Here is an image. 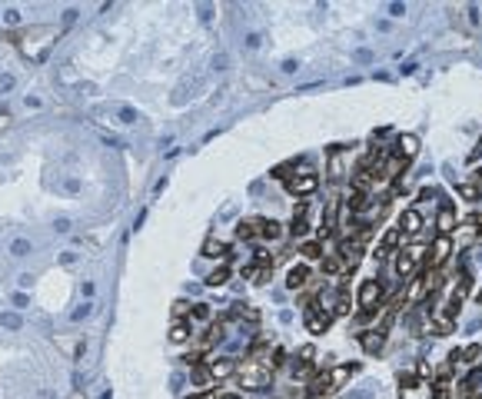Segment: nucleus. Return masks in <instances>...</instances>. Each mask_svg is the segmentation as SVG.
Wrapping results in <instances>:
<instances>
[{"mask_svg":"<svg viewBox=\"0 0 482 399\" xmlns=\"http://www.w3.org/2000/svg\"><path fill=\"white\" fill-rule=\"evenodd\" d=\"M240 373V383L246 389H266L273 383V359H263V356H250L236 366Z\"/></svg>","mask_w":482,"mask_h":399,"instance_id":"obj_1","label":"nucleus"},{"mask_svg":"<svg viewBox=\"0 0 482 399\" xmlns=\"http://www.w3.org/2000/svg\"><path fill=\"white\" fill-rule=\"evenodd\" d=\"M456 330V313L442 303V306H432L426 316V323H422V332H432V336H449V332Z\"/></svg>","mask_w":482,"mask_h":399,"instance_id":"obj_2","label":"nucleus"},{"mask_svg":"<svg viewBox=\"0 0 482 399\" xmlns=\"http://www.w3.org/2000/svg\"><path fill=\"white\" fill-rule=\"evenodd\" d=\"M316 187H319V177L309 170V166H299L293 177L286 180V190H289L293 197H309V193H316Z\"/></svg>","mask_w":482,"mask_h":399,"instance_id":"obj_3","label":"nucleus"},{"mask_svg":"<svg viewBox=\"0 0 482 399\" xmlns=\"http://www.w3.org/2000/svg\"><path fill=\"white\" fill-rule=\"evenodd\" d=\"M422 253H426L422 246H403V250L396 253V273H399V279H409L413 273H416Z\"/></svg>","mask_w":482,"mask_h":399,"instance_id":"obj_4","label":"nucleus"},{"mask_svg":"<svg viewBox=\"0 0 482 399\" xmlns=\"http://www.w3.org/2000/svg\"><path fill=\"white\" fill-rule=\"evenodd\" d=\"M456 243H452V236H436L432 246H429V269H442V263L452 256Z\"/></svg>","mask_w":482,"mask_h":399,"instance_id":"obj_5","label":"nucleus"},{"mask_svg":"<svg viewBox=\"0 0 482 399\" xmlns=\"http://www.w3.org/2000/svg\"><path fill=\"white\" fill-rule=\"evenodd\" d=\"M333 323V310H323L316 303H306V330L309 332H326Z\"/></svg>","mask_w":482,"mask_h":399,"instance_id":"obj_6","label":"nucleus"},{"mask_svg":"<svg viewBox=\"0 0 482 399\" xmlns=\"http://www.w3.org/2000/svg\"><path fill=\"white\" fill-rule=\"evenodd\" d=\"M469 289H472V276H469V273H462V276L456 279V286L449 289V299H446V306H449L456 316H459L462 303H466V296H469Z\"/></svg>","mask_w":482,"mask_h":399,"instance_id":"obj_7","label":"nucleus"},{"mask_svg":"<svg viewBox=\"0 0 482 399\" xmlns=\"http://www.w3.org/2000/svg\"><path fill=\"white\" fill-rule=\"evenodd\" d=\"M336 253L343 256V263H346V273L349 269H356V266L362 263V253H366V246L359 243V240H340V250Z\"/></svg>","mask_w":482,"mask_h":399,"instance_id":"obj_8","label":"nucleus"},{"mask_svg":"<svg viewBox=\"0 0 482 399\" xmlns=\"http://www.w3.org/2000/svg\"><path fill=\"white\" fill-rule=\"evenodd\" d=\"M379 299H383V283L379 279H362V286H359V303H362V310H376L379 306Z\"/></svg>","mask_w":482,"mask_h":399,"instance_id":"obj_9","label":"nucleus"},{"mask_svg":"<svg viewBox=\"0 0 482 399\" xmlns=\"http://www.w3.org/2000/svg\"><path fill=\"white\" fill-rule=\"evenodd\" d=\"M399 243H403V233H399V226H393V230H386L383 233V240H379V246H376V260H386L389 253H399Z\"/></svg>","mask_w":482,"mask_h":399,"instance_id":"obj_10","label":"nucleus"},{"mask_svg":"<svg viewBox=\"0 0 482 399\" xmlns=\"http://www.w3.org/2000/svg\"><path fill=\"white\" fill-rule=\"evenodd\" d=\"M419 153V140L413 136V133H399L396 136V156L403 160V163H413Z\"/></svg>","mask_w":482,"mask_h":399,"instance_id":"obj_11","label":"nucleus"},{"mask_svg":"<svg viewBox=\"0 0 482 399\" xmlns=\"http://www.w3.org/2000/svg\"><path fill=\"white\" fill-rule=\"evenodd\" d=\"M356 369H359L356 363H349V366L343 363V366H333V369H326V376H329V386H333V393L346 386V383H349V376L356 373Z\"/></svg>","mask_w":482,"mask_h":399,"instance_id":"obj_12","label":"nucleus"},{"mask_svg":"<svg viewBox=\"0 0 482 399\" xmlns=\"http://www.w3.org/2000/svg\"><path fill=\"white\" fill-rule=\"evenodd\" d=\"M399 233H403L406 240H413V236H419V233H422V216H419V210H406L403 213V220H399Z\"/></svg>","mask_w":482,"mask_h":399,"instance_id":"obj_13","label":"nucleus"},{"mask_svg":"<svg viewBox=\"0 0 482 399\" xmlns=\"http://www.w3.org/2000/svg\"><path fill=\"white\" fill-rule=\"evenodd\" d=\"M359 343H362L366 353H379L383 343H386V330H383V326H376V330H362L359 332Z\"/></svg>","mask_w":482,"mask_h":399,"instance_id":"obj_14","label":"nucleus"},{"mask_svg":"<svg viewBox=\"0 0 482 399\" xmlns=\"http://www.w3.org/2000/svg\"><path fill=\"white\" fill-rule=\"evenodd\" d=\"M436 230H439V236H449V233L456 230V206H452V203H442V206H439Z\"/></svg>","mask_w":482,"mask_h":399,"instance_id":"obj_15","label":"nucleus"},{"mask_svg":"<svg viewBox=\"0 0 482 399\" xmlns=\"http://www.w3.org/2000/svg\"><path fill=\"white\" fill-rule=\"evenodd\" d=\"M329 180H346V153L343 150H333L329 153Z\"/></svg>","mask_w":482,"mask_h":399,"instance_id":"obj_16","label":"nucleus"},{"mask_svg":"<svg viewBox=\"0 0 482 399\" xmlns=\"http://www.w3.org/2000/svg\"><path fill=\"white\" fill-rule=\"evenodd\" d=\"M309 283V266H289V273H286V286L289 289H303Z\"/></svg>","mask_w":482,"mask_h":399,"instance_id":"obj_17","label":"nucleus"},{"mask_svg":"<svg viewBox=\"0 0 482 399\" xmlns=\"http://www.w3.org/2000/svg\"><path fill=\"white\" fill-rule=\"evenodd\" d=\"M233 373H236V359H230V356L209 363V376L213 379H226V376H233Z\"/></svg>","mask_w":482,"mask_h":399,"instance_id":"obj_18","label":"nucleus"},{"mask_svg":"<svg viewBox=\"0 0 482 399\" xmlns=\"http://www.w3.org/2000/svg\"><path fill=\"white\" fill-rule=\"evenodd\" d=\"M289 230H293V236H306V233H309V220H306V200H303V203L296 206V213H293V226H289Z\"/></svg>","mask_w":482,"mask_h":399,"instance_id":"obj_19","label":"nucleus"},{"mask_svg":"<svg viewBox=\"0 0 482 399\" xmlns=\"http://www.w3.org/2000/svg\"><path fill=\"white\" fill-rule=\"evenodd\" d=\"M323 273H329V276H343V273H346L343 256L340 253H326V260H323Z\"/></svg>","mask_w":482,"mask_h":399,"instance_id":"obj_20","label":"nucleus"},{"mask_svg":"<svg viewBox=\"0 0 482 399\" xmlns=\"http://www.w3.org/2000/svg\"><path fill=\"white\" fill-rule=\"evenodd\" d=\"M462 393H482V366H472V373L462 379Z\"/></svg>","mask_w":482,"mask_h":399,"instance_id":"obj_21","label":"nucleus"},{"mask_svg":"<svg viewBox=\"0 0 482 399\" xmlns=\"http://www.w3.org/2000/svg\"><path fill=\"white\" fill-rule=\"evenodd\" d=\"M352 313V299H349V289L340 286V296H336V306H333V316H349Z\"/></svg>","mask_w":482,"mask_h":399,"instance_id":"obj_22","label":"nucleus"},{"mask_svg":"<svg viewBox=\"0 0 482 399\" xmlns=\"http://www.w3.org/2000/svg\"><path fill=\"white\" fill-rule=\"evenodd\" d=\"M459 359H462V363H469V366H479V359H482V346H479V343H469L466 349H459Z\"/></svg>","mask_w":482,"mask_h":399,"instance_id":"obj_23","label":"nucleus"},{"mask_svg":"<svg viewBox=\"0 0 482 399\" xmlns=\"http://www.w3.org/2000/svg\"><path fill=\"white\" fill-rule=\"evenodd\" d=\"M279 223H273V220H260V236H266V240H279Z\"/></svg>","mask_w":482,"mask_h":399,"instance_id":"obj_24","label":"nucleus"},{"mask_svg":"<svg viewBox=\"0 0 482 399\" xmlns=\"http://www.w3.org/2000/svg\"><path fill=\"white\" fill-rule=\"evenodd\" d=\"M203 253L207 256H226V243H223V240H207Z\"/></svg>","mask_w":482,"mask_h":399,"instance_id":"obj_25","label":"nucleus"},{"mask_svg":"<svg viewBox=\"0 0 482 399\" xmlns=\"http://www.w3.org/2000/svg\"><path fill=\"white\" fill-rule=\"evenodd\" d=\"M303 256H306V260H319V256H326V253H323V243H316V240L303 243Z\"/></svg>","mask_w":482,"mask_h":399,"instance_id":"obj_26","label":"nucleus"},{"mask_svg":"<svg viewBox=\"0 0 482 399\" xmlns=\"http://www.w3.org/2000/svg\"><path fill=\"white\" fill-rule=\"evenodd\" d=\"M459 197L462 200H479L482 197V187H476V183H459Z\"/></svg>","mask_w":482,"mask_h":399,"instance_id":"obj_27","label":"nucleus"},{"mask_svg":"<svg viewBox=\"0 0 482 399\" xmlns=\"http://www.w3.org/2000/svg\"><path fill=\"white\" fill-rule=\"evenodd\" d=\"M170 339H173V343H187V339H190V326L176 323V326H173V332H170Z\"/></svg>","mask_w":482,"mask_h":399,"instance_id":"obj_28","label":"nucleus"},{"mask_svg":"<svg viewBox=\"0 0 482 399\" xmlns=\"http://www.w3.org/2000/svg\"><path fill=\"white\" fill-rule=\"evenodd\" d=\"M223 283H226V269H216L207 276V286H223Z\"/></svg>","mask_w":482,"mask_h":399,"instance_id":"obj_29","label":"nucleus"},{"mask_svg":"<svg viewBox=\"0 0 482 399\" xmlns=\"http://www.w3.org/2000/svg\"><path fill=\"white\" fill-rule=\"evenodd\" d=\"M406 13V3H389V17H403Z\"/></svg>","mask_w":482,"mask_h":399,"instance_id":"obj_30","label":"nucleus"},{"mask_svg":"<svg viewBox=\"0 0 482 399\" xmlns=\"http://www.w3.org/2000/svg\"><path fill=\"white\" fill-rule=\"evenodd\" d=\"M193 316H197V320H209V310H207V306H197V310H193Z\"/></svg>","mask_w":482,"mask_h":399,"instance_id":"obj_31","label":"nucleus"},{"mask_svg":"<svg viewBox=\"0 0 482 399\" xmlns=\"http://www.w3.org/2000/svg\"><path fill=\"white\" fill-rule=\"evenodd\" d=\"M356 60H362V64H369V60H373V54H369V50H359V54H356Z\"/></svg>","mask_w":482,"mask_h":399,"instance_id":"obj_32","label":"nucleus"},{"mask_svg":"<svg viewBox=\"0 0 482 399\" xmlns=\"http://www.w3.org/2000/svg\"><path fill=\"white\" fill-rule=\"evenodd\" d=\"M352 399H369V393H366V389H359V393H352Z\"/></svg>","mask_w":482,"mask_h":399,"instance_id":"obj_33","label":"nucleus"},{"mask_svg":"<svg viewBox=\"0 0 482 399\" xmlns=\"http://www.w3.org/2000/svg\"><path fill=\"white\" fill-rule=\"evenodd\" d=\"M469 399H482V393H472V396H469Z\"/></svg>","mask_w":482,"mask_h":399,"instance_id":"obj_34","label":"nucleus"},{"mask_svg":"<svg viewBox=\"0 0 482 399\" xmlns=\"http://www.w3.org/2000/svg\"><path fill=\"white\" fill-rule=\"evenodd\" d=\"M476 299H479V303H482V289H479V293H476Z\"/></svg>","mask_w":482,"mask_h":399,"instance_id":"obj_35","label":"nucleus"},{"mask_svg":"<svg viewBox=\"0 0 482 399\" xmlns=\"http://www.w3.org/2000/svg\"><path fill=\"white\" fill-rule=\"evenodd\" d=\"M479 183H482V170H479Z\"/></svg>","mask_w":482,"mask_h":399,"instance_id":"obj_36","label":"nucleus"}]
</instances>
